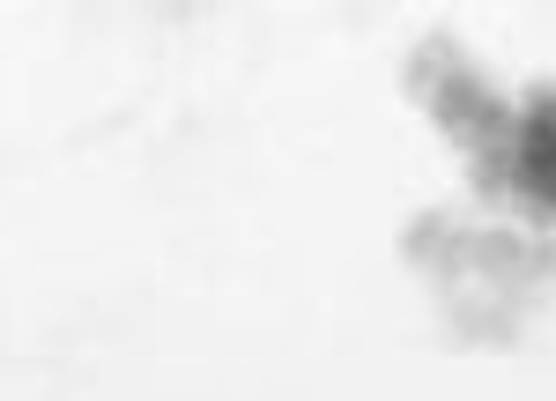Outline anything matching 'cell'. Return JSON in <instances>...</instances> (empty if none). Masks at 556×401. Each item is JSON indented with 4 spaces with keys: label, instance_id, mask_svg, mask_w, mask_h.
Masks as SVG:
<instances>
[{
    "label": "cell",
    "instance_id": "cell-1",
    "mask_svg": "<svg viewBox=\"0 0 556 401\" xmlns=\"http://www.w3.org/2000/svg\"><path fill=\"white\" fill-rule=\"evenodd\" d=\"M519 172L556 209V89H534L519 112Z\"/></svg>",
    "mask_w": 556,
    "mask_h": 401
}]
</instances>
